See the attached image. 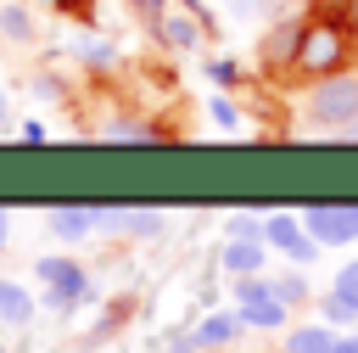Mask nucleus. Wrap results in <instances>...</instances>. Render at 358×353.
<instances>
[{"instance_id":"20e7f679","label":"nucleus","mask_w":358,"mask_h":353,"mask_svg":"<svg viewBox=\"0 0 358 353\" xmlns=\"http://www.w3.org/2000/svg\"><path fill=\"white\" fill-rule=\"evenodd\" d=\"M34 275L45 280V308H56V314H67L90 297V269L78 258H39Z\"/></svg>"},{"instance_id":"ddd939ff","label":"nucleus","mask_w":358,"mask_h":353,"mask_svg":"<svg viewBox=\"0 0 358 353\" xmlns=\"http://www.w3.org/2000/svg\"><path fill=\"white\" fill-rule=\"evenodd\" d=\"M45 224H50V235H56V241H84V235H95V207L67 202V207H50V213H45Z\"/></svg>"},{"instance_id":"412c9836","label":"nucleus","mask_w":358,"mask_h":353,"mask_svg":"<svg viewBox=\"0 0 358 353\" xmlns=\"http://www.w3.org/2000/svg\"><path fill=\"white\" fill-rule=\"evenodd\" d=\"M207 73H213V84H235V78H241L235 62H207Z\"/></svg>"},{"instance_id":"f257e3e1","label":"nucleus","mask_w":358,"mask_h":353,"mask_svg":"<svg viewBox=\"0 0 358 353\" xmlns=\"http://www.w3.org/2000/svg\"><path fill=\"white\" fill-rule=\"evenodd\" d=\"M302 112L319 134H352L358 129V73L341 67L330 78H313L302 95Z\"/></svg>"},{"instance_id":"cd10ccee","label":"nucleus","mask_w":358,"mask_h":353,"mask_svg":"<svg viewBox=\"0 0 358 353\" xmlns=\"http://www.w3.org/2000/svg\"><path fill=\"white\" fill-rule=\"evenodd\" d=\"M347 140H358V129H352V134H347Z\"/></svg>"},{"instance_id":"4468645a","label":"nucleus","mask_w":358,"mask_h":353,"mask_svg":"<svg viewBox=\"0 0 358 353\" xmlns=\"http://www.w3.org/2000/svg\"><path fill=\"white\" fill-rule=\"evenodd\" d=\"M34 319V291L22 280H0V331H22Z\"/></svg>"},{"instance_id":"0eeeda50","label":"nucleus","mask_w":358,"mask_h":353,"mask_svg":"<svg viewBox=\"0 0 358 353\" xmlns=\"http://www.w3.org/2000/svg\"><path fill=\"white\" fill-rule=\"evenodd\" d=\"M151 22H157V39L168 50H196L201 45V6L196 0H168Z\"/></svg>"},{"instance_id":"a878e982","label":"nucleus","mask_w":358,"mask_h":353,"mask_svg":"<svg viewBox=\"0 0 358 353\" xmlns=\"http://www.w3.org/2000/svg\"><path fill=\"white\" fill-rule=\"evenodd\" d=\"M0 129H11V95L0 90Z\"/></svg>"},{"instance_id":"5701e85b","label":"nucleus","mask_w":358,"mask_h":353,"mask_svg":"<svg viewBox=\"0 0 358 353\" xmlns=\"http://www.w3.org/2000/svg\"><path fill=\"white\" fill-rule=\"evenodd\" d=\"M84 56H90L95 67H106V62H112V45H101V39H90V45H84Z\"/></svg>"},{"instance_id":"f03ea898","label":"nucleus","mask_w":358,"mask_h":353,"mask_svg":"<svg viewBox=\"0 0 358 353\" xmlns=\"http://www.w3.org/2000/svg\"><path fill=\"white\" fill-rule=\"evenodd\" d=\"M347 45H352V34L336 22V17H313V22H302V45H296V73L313 84V78H330V73H341L347 67Z\"/></svg>"},{"instance_id":"a211bd4d","label":"nucleus","mask_w":358,"mask_h":353,"mask_svg":"<svg viewBox=\"0 0 358 353\" xmlns=\"http://www.w3.org/2000/svg\"><path fill=\"white\" fill-rule=\"evenodd\" d=\"M101 140H157V129H151V123H129V118H112V123H101Z\"/></svg>"},{"instance_id":"393cba45","label":"nucleus","mask_w":358,"mask_h":353,"mask_svg":"<svg viewBox=\"0 0 358 353\" xmlns=\"http://www.w3.org/2000/svg\"><path fill=\"white\" fill-rule=\"evenodd\" d=\"M330 353H358V336H347V331H336V342H330Z\"/></svg>"},{"instance_id":"6ab92c4d","label":"nucleus","mask_w":358,"mask_h":353,"mask_svg":"<svg viewBox=\"0 0 358 353\" xmlns=\"http://www.w3.org/2000/svg\"><path fill=\"white\" fill-rule=\"evenodd\" d=\"M263 224L257 213H229V241H263Z\"/></svg>"},{"instance_id":"dca6fc26","label":"nucleus","mask_w":358,"mask_h":353,"mask_svg":"<svg viewBox=\"0 0 358 353\" xmlns=\"http://www.w3.org/2000/svg\"><path fill=\"white\" fill-rule=\"evenodd\" d=\"M0 34L17 39V45H34V34H39L34 28V11L28 6H0Z\"/></svg>"},{"instance_id":"f8f14e48","label":"nucleus","mask_w":358,"mask_h":353,"mask_svg":"<svg viewBox=\"0 0 358 353\" xmlns=\"http://www.w3.org/2000/svg\"><path fill=\"white\" fill-rule=\"evenodd\" d=\"M218 263H224V275H235V280L263 275V263H268V241H224Z\"/></svg>"},{"instance_id":"9b49d317","label":"nucleus","mask_w":358,"mask_h":353,"mask_svg":"<svg viewBox=\"0 0 358 353\" xmlns=\"http://www.w3.org/2000/svg\"><path fill=\"white\" fill-rule=\"evenodd\" d=\"M296 45H302V22H274L268 34H263V45H257V56H263V67L268 73H296Z\"/></svg>"},{"instance_id":"1a4fd4ad","label":"nucleus","mask_w":358,"mask_h":353,"mask_svg":"<svg viewBox=\"0 0 358 353\" xmlns=\"http://www.w3.org/2000/svg\"><path fill=\"white\" fill-rule=\"evenodd\" d=\"M319 314H324V325H330V331H341V325H358V263L336 269L330 291L319 297Z\"/></svg>"},{"instance_id":"423d86ee","label":"nucleus","mask_w":358,"mask_h":353,"mask_svg":"<svg viewBox=\"0 0 358 353\" xmlns=\"http://www.w3.org/2000/svg\"><path fill=\"white\" fill-rule=\"evenodd\" d=\"M95 230L101 235H134V241H151L168 230V213L162 207H95Z\"/></svg>"},{"instance_id":"bb28decb","label":"nucleus","mask_w":358,"mask_h":353,"mask_svg":"<svg viewBox=\"0 0 358 353\" xmlns=\"http://www.w3.org/2000/svg\"><path fill=\"white\" fill-rule=\"evenodd\" d=\"M6 241H11V213L0 207V252H6Z\"/></svg>"},{"instance_id":"f3484780","label":"nucleus","mask_w":358,"mask_h":353,"mask_svg":"<svg viewBox=\"0 0 358 353\" xmlns=\"http://www.w3.org/2000/svg\"><path fill=\"white\" fill-rule=\"evenodd\" d=\"M268 280H274V297H280L285 308H302V303L313 297V291H308V280H302V275H291V269H285V275H268Z\"/></svg>"},{"instance_id":"7ed1b4c3","label":"nucleus","mask_w":358,"mask_h":353,"mask_svg":"<svg viewBox=\"0 0 358 353\" xmlns=\"http://www.w3.org/2000/svg\"><path fill=\"white\" fill-rule=\"evenodd\" d=\"M235 314H241L246 331H285V319H291V308L274 297V280L268 275L235 280Z\"/></svg>"},{"instance_id":"2eb2a0df","label":"nucleus","mask_w":358,"mask_h":353,"mask_svg":"<svg viewBox=\"0 0 358 353\" xmlns=\"http://www.w3.org/2000/svg\"><path fill=\"white\" fill-rule=\"evenodd\" d=\"M330 342H336V331H330V325H291L280 353H330Z\"/></svg>"},{"instance_id":"39448f33","label":"nucleus","mask_w":358,"mask_h":353,"mask_svg":"<svg viewBox=\"0 0 358 353\" xmlns=\"http://www.w3.org/2000/svg\"><path fill=\"white\" fill-rule=\"evenodd\" d=\"M302 224L319 247H352L358 241V202H313V207H302Z\"/></svg>"},{"instance_id":"b1692460","label":"nucleus","mask_w":358,"mask_h":353,"mask_svg":"<svg viewBox=\"0 0 358 353\" xmlns=\"http://www.w3.org/2000/svg\"><path fill=\"white\" fill-rule=\"evenodd\" d=\"M229 6V17H257L263 11V0H224Z\"/></svg>"},{"instance_id":"4be33fe9","label":"nucleus","mask_w":358,"mask_h":353,"mask_svg":"<svg viewBox=\"0 0 358 353\" xmlns=\"http://www.w3.org/2000/svg\"><path fill=\"white\" fill-rule=\"evenodd\" d=\"M336 22H341L347 34H358V0H341V11H336Z\"/></svg>"},{"instance_id":"9d476101","label":"nucleus","mask_w":358,"mask_h":353,"mask_svg":"<svg viewBox=\"0 0 358 353\" xmlns=\"http://www.w3.org/2000/svg\"><path fill=\"white\" fill-rule=\"evenodd\" d=\"M241 314L235 308H224V314H201L196 319V331H185L190 336V353H229L235 342H241Z\"/></svg>"},{"instance_id":"6e6552de","label":"nucleus","mask_w":358,"mask_h":353,"mask_svg":"<svg viewBox=\"0 0 358 353\" xmlns=\"http://www.w3.org/2000/svg\"><path fill=\"white\" fill-rule=\"evenodd\" d=\"M263 241H268L274 252H285V258H291L296 269L319 258V241L308 235V224H302V213H268V224H263Z\"/></svg>"},{"instance_id":"aec40b11","label":"nucleus","mask_w":358,"mask_h":353,"mask_svg":"<svg viewBox=\"0 0 358 353\" xmlns=\"http://www.w3.org/2000/svg\"><path fill=\"white\" fill-rule=\"evenodd\" d=\"M207 112H213V123H218V129H241V106H235V101H229L224 90H218V95L207 101Z\"/></svg>"}]
</instances>
